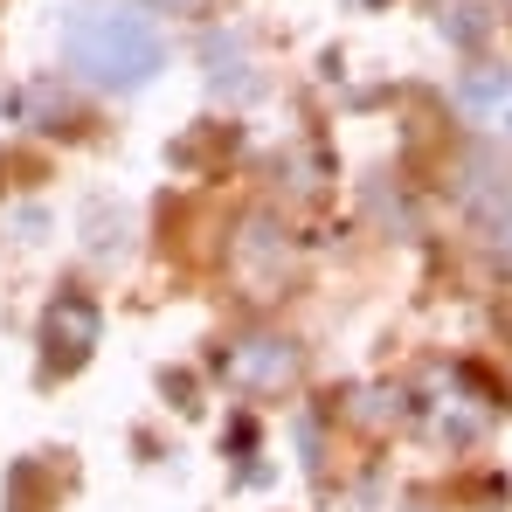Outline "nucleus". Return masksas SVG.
<instances>
[{
	"instance_id": "obj_1",
	"label": "nucleus",
	"mask_w": 512,
	"mask_h": 512,
	"mask_svg": "<svg viewBox=\"0 0 512 512\" xmlns=\"http://www.w3.org/2000/svg\"><path fill=\"white\" fill-rule=\"evenodd\" d=\"M63 56L77 63V77L104 90H139L146 77H160L167 42L139 7H77L63 21Z\"/></svg>"
},
{
	"instance_id": "obj_2",
	"label": "nucleus",
	"mask_w": 512,
	"mask_h": 512,
	"mask_svg": "<svg viewBox=\"0 0 512 512\" xmlns=\"http://www.w3.org/2000/svg\"><path fill=\"white\" fill-rule=\"evenodd\" d=\"M97 333H104L97 305H90L84 291H63V298L49 305V319H42V374H49V381L77 374L90 360V346H97Z\"/></svg>"
},
{
	"instance_id": "obj_3",
	"label": "nucleus",
	"mask_w": 512,
	"mask_h": 512,
	"mask_svg": "<svg viewBox=\"0 0 512 512\" xmlns=\"http://www.w3.org/2000/svg\"><path fill=\"white\" fill-rule=\"evenodd\" d=\"M464 208H471V222L485 229V243L499 256H512V173L492 167V160H464Z\"/></svg>"
},
{
	"instance_id": "obj_4",
	"label": "nucleus",
	"mask_w": 512,
	"mask_h": 512,
	"mask_svg": "<svg viewBox=\"0 0 512 512\" xmlns=\"http://www.w3.org/2000/svg\"><path fill=\"white\" fill-rule=\"evenodd\" d=\"M457 97H464L471 111H492V104L512 97V70H499V63H492V70H471V77L457 84Z\"/></svg>"
},
{
	"instance_id": "obj_5",
	"label": "nucleus",
	"mask_w": 512,
	"mask_h": 512,
	"mask_svg": "<svg viewBox=\"0 0 512 512\" xmlns=\"http://www.w3.org/2000/svg\"><path fill=\"white\" fill-rule=\"evenodd\" d=\"M243 374H250V381H291V374H298V353H291V346H250V353H243Z\"/></svg>"
},
{
	"instance_id": "obj_6",
	"label": "nucleus",
	"mask_w": 512,
	"mask_h": 512,
	"mask_svg": "<svg viewBox=\"0 0 512 512\" xmlns=\"http://www.w3.org/2000/svg\"><path fill=\"white\" fill-rule=\"evenodd\" d=\"M160 7H194V0H160Z\"/></svg>"
}]
</instances>
